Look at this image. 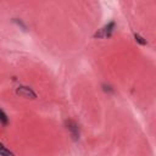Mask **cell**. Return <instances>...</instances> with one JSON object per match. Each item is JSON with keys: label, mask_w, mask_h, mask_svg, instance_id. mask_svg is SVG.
Wrapping results in <instances>:
<instances>
[{"label": "cell", "mask_w": 156, "mask_h": 156, "mask_svg": "<svg viewBox=\"0 0 156 156\" xmlns=\"http://www.w3.org/2000/svg\"><path fill=\"white\" fill-rule=\"evenodd\" d=\"M113 28H115V23L113 22H110L108 24H106L105 27H102L99 32L95 33V37H99V38H106V37H110L113 32Z\"/></svg>", "instance_id": "1"}, {"label": "cell", "mask_w": 156, "mask_h": 156, "mask_svg": "<svg viewBox=\"0 0 156 156\" xmlns=\"http://www.w3.org/2000/svg\"><path fill=\"white\" fill-rule=\"evenodd\" d=\"M18 95L23 96V98H30V99H35L37 98V94L28 87H20L16 91Z\"/></svg>", "instance_id": "2"}, {"label": "cell", "mask_w": 156, "mask_h": 156, "mask_svg": "<svg viewBox=\"0 0 156 156\" xmlns=\"http://www.w3.org/2000/svg\"><path fill=\"white\" fill-rule=\"evenodd\" d=\"M68 124H69V127H67V128L72 132L73 138H74V139H77V136H78V127H77V124H76V123H73V122H68Z\"/></svg>", "instance_id": "3"}, {"label": "cell", "mask_w": 156, "mask_h": 156, "mask_svg": "<svg viewBox=\"0 0 156 156\" xmlns=\"http://www.w3.org/2000/svg\"><path fill=\"white\" fill-rule=\"evenodd\" d=\"M0 154H1V156H13V154L11 151H9L4 145L0 146Z\"/></svg>", "instance_id": "4"}, {"label": "cell", "mask_w": 156, "mask_h": 156, "mask_svg": "<svg viewBox=\"0 0 156 156\" xmlns=\"http://www.w3.org/2000/svg\"><path fill=\"white\" fill-rule=\"evenodd\" d=\"M0 116H1V122H2V126H6L7 124V116L5 115V112L1 110L0 112Z\"/></svg>", "instance_id": "5"}, {"label": "cell", "mask_w": 156, "mask_h": 156, "mask_svg": "<svg viewBox=\"0 0 156 156\" xmlns=\"http://www.w3.org/2000/svg\"><path fill=\"white\" fill-rule=\"evenodd\" d=\"M134 38H135V40H136V41H139L140 44H143V45H144V44H146V41H145V40H143V38H141L139 34H134Z\"/></svg>", "instance_id": "6"}]
</instances>
